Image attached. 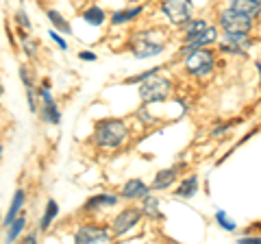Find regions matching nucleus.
<instances>
[{"label":"nucleus","mask_w":261,"mask_h":244,"mask_svg":"<svg viewBox=\"0 0 261 244\" xmlns=\"http://www.w3.org/2000/svg\"><path fill=\"white\" fill-rule=\"evenodd\" d=\"M126 125L120 120H100L96 125V142L102 149H118V146L126 140Z\"/></svg>","instance_id":"nucleus-1"},{"label":"nucleus","mask_w":261,"mask_h":244,"mask_svg":"<svg viewBox=\"0 0 261 244\" xmlns=\"http://www.w3.org/2000/svg\"><path fill=\"white\" fill-rule=\"evenodd\" d=\"M170 87H172L170 81L163 77H157V72H154L148 79H144V83L140 87V96L144 103H159L170 94Z\"/></svg>","instance_id":"nucleus-2"},{"label":"nucleus","mask_w":261,"mask_h":244,"mask_svg":"<svg viewBox=\"0 0 261 244\" xmlns=\"http://www.w3.org/2000/svg\"><path fill=\"white\" fill-rule=\"evenodd\" d=\"M185 68L194 77H205L214 70V55H211L209 51H200L198 48V51H194L190 57H187Z\"/></svg>","instance_id":"nucleus-3"},{"label":"nucleus","mask_w":261,"mask_h":244,"mask_svg":"<svg viewBox=\"0 0 261 244\" xmlns=\"http://www.w3.org/2000/svg\"><path fill=\"white\" fill-rule=\"evenodd\" d=\"M220 24H222V29L226 33H248L250 29V15H244L235 9H228L222 13V18H220Z\"/></svg>","instance_id":"nucleus-4"},{"label":"nucleus","mask_w":261,"mask_h":244,"mask_svg":"<svg viewBox=\"0 0 261 244\" xmlns=\"http://www.w3.org/2000/svg\"><path fill=\"white\" fill-rule=\"evenodd\" d=\"M163 13L168 15L172 24H185L192 15V3L190 0H166Z\"/></svg>","instance_id":"nucleus-5"},{"label":"nucleus","mask_w":261,"mask_h":244,"mask_svg":"<svg viewBox=\"0 0 261 244\" xmlns=\"http://www.w3.org/2000/svg\"><path fill=\"white\" fill-rule=\"evenodd\" d=\"M74 240L81 244H94V242H109V233L100 229V227H92V225H85L76 231Z\"/></svg>","instance_id":"nucleus-6"},{"label":"nucleus","mask_w":261,"mask_h":244,"mask_svg":"<svg viewBox=\"0 0 261 244\" xmlns=\"http://www.w3.org/2000/svg\"><path fill=\"white\" fill-rule=\"evenodd\" d=\"M137 221H140V211L137 209H124L120 216H116V221H113V233L116 235L126 233L130 227L137 225Z\"/></svg>","instance_id":"nucleus-7"},{"label":"nucleus","mask_w":261,"mask_h":244,"mask_svg":"<svg viewBox=\"0 0 261 244\" xmlns=\"http://www.w3.org/2000/svg\"><path fill=\"white\" fill-rule=\"evenodd\" d=\"M161 51H163V44L161 42H150L148 35H140L135 39V57H140V59H144V57H154Z\"/></svg>","instance_id":"nucleus-8"},{"label":"nucleus","mask_w":261,"mask_h":244,"mask_svg":"<svg viewBox=\"0 0 261 244\" xmlns=\"http://www.w3.org/2000/svg\"><path fill=\"white\" fill-rule=\"evenodd\" d=\"M42 101H44V107H42V118L50 125H59L61 122V113L57 109V103L53 101V96L48 89H42Z\"/></svg>","instance_id":"nucleus-9"},{"label":"nucleus","mask_w":261,"mask_h":244,"mask_svg":"<svg viewBox=\"0 0 261 244\" xmlns=\"http://www.w3.org/2000/svg\"><path fill=\"white\" fill-rule=\"evenodd\" d=\"M216 37H218V35H216V29L207 27L198 37H194V39H190V42H187L185 51H187V53H194V51H198L200 46H207V44H211V42H216Z\"/></svg>","instance_id":"nucleus-10"},{"label":"nucleus","mask_w":261,"mask_h":244,"mask_svg":"<svg viewBox=\"0 0 261 244\" xmlns=\"http://www.w3.org/2000/svg\"><path fill=\"white\" fill-rule=\"evenodd\" d=\"M231 9L244 15H257L261 9V0H231Z\"/></svg>","instance_id":"nucleus-11"},{"label":"nucleus","mask_w":261,"mask_h":244,"mask_svg":"<svg viewBox=\"0 0 261 244\" xmlns=\"http://www.w3.org/2000/svg\"><path fill=\"white\" fill-rule=\"evenodd\" d=\"M122 197H126V199H144V197H148V188L140 181V179H133V181H128L124 185V190H122Z\"/></svg>","instance_id":"nucleus-12"},{"label":"nucleus","mask_w":261,"mask_h":244,"mask_svg":"<svg viewBox=\"0 0 261 244\" xmlns=\"http://www.w3.org/2000/svg\"><path fill=\"white\" fill-rule=\"evenodd\" d=\"M174 177H176V170H174V168L161 170V173H157V177H154L152 188H154V190H163V188H168V185H172Z\"/></svg>","instance_id":"nucleus-13"},{"label":"nucleus","mask_w":261,"mask_h":244,"mask_svg":"<svg viewBox=\"0 0 261 244\" xmlns=\"http://www.w3.org/2000/svg\"><path fill=\"white\" fill-rule=\"evenodd\" d=\"M207 29V22H202V20H187L185 22V44L190 42V39H194V37H198L202 31Z\"/></svg>","instance_id":"nucleus-14"},{"label":"nucleus","mask_w":261,"mask_h":244,"mask_svg":"<svg viewBox=\"0 0 261 244\" xmlns=\"http://www.w3.org/2000/svg\"><path fill=\"white\" fill-rule=\"evenodd\" d=\"M22 205H24V192H22V190H18V192H15V197H13L11 207H9V214H7V218H5V225H11V223L15 221V218H18Z\"/></svg>","instance_id":"nucleus-15"},{"label":"nucleus","mask_w":261,"mask_h":244,"mask_svg":"<svg viewBox=\"0 0 261 244\" xmlns=\"http://www.w3.org/2000/svg\"><path fill=\"white\" fill-rule=\"evenodd\" d=\"M196 190H198V179H196V177H190V179H185V181L178 185L176 197L190 199V197H194V194H196Z\"/></svg>","instance_id":"nucleus-16"},{"label":"nucleus","mask_w":261,"mask_h":244,"mask_svg":"<svg viewBox=\"0 0 261 244\" xmlns=\"http://www.w3.org/2000/svg\"><path fill=\"white\" fill-rule=\"evenodd\" d=\"M118 203V197H113V194H100V197H94V199H89L87 201V209H96V207H100V205H116Z\"/></svg>","instance_id":"nucleus-17"},{"label":"nucleus","mask_w":261,"mask_h":244,"mask_svg":"<svg viewBox=\"0 0 261 244\" xmlns=\"http://www.w3.org/2000/svg\"><path fill=\"white\" fill-rule=\"evenodd\" d=\"M85 22L89 24H94V27H100V24L105 22V11L102 9H98V7H92V9H87L85 11Z\"/></svg>","instance_id":"nucleus-18"},{"label":"nucleus","mask_w":261,"mask_h":244,"mask_svg":"<svg viewBox=\"0 0 261 244\" xmlns=\"http://www.w3.org/2000/svg\"><path fill=\"white\" fill-rule=\"evenodd\" d=\"M137 13H142V7H133V9H126V11H118V13H113V24H122V22L133 20Z\"/></svg>","instance_id":"nucleus-19"},{"label":"nucleus","mask_w":261,"mask_h":244,"mask_svg":"<svg viewBox=\"0 0 261 244\" xmlns=\"http://www.w3.org/2000/svg\"><path fill=\"white\" fill-rule=\"evenodd\" d=\"M57 211H59V209H57V203H55V201H48V207H46V216L42 218V223H39V227H42L44 231H46L48 227H50V223L55 221Z\"/></svg>","instance_id":"nucleus-20"},{"label":"nucleus","mask_w":261,"mask_h":244,"mask_svg":"<svg viewBox=\"0 0 261 244\" xmlns=\"http://www.w3.org/2000/svg\"><path fill=\"white\" fill-rule=\"evenodd\" d=\"M144 211H146V214H148L150 218H161L159 203L154 201L152 197H144Z\"/></svg>","instance_id":"nucleus-21"},{"label":"nucleus","mask_w":261,"mask_h":244,"mask_svg":"<svg viewBox=\"0 0 261 244\" xmlns=\"http://www.w3.org/2000/svg\"><path fill=\"white\" fill-rule=\"evenodd\" d=\"M24 216H18L15 218V221L11 223V229H9V233H7V242H13L15 238H18V235L22 233V229H24Z\"/></svg>","instance_id":"nucleus-22"},{"label":"nucleus","mask_w":261,"mask_h":244,"mask_svg":"<svg viewBox=\"0 0 261 244\" xmlns=\"http://www.w3.org/2000/svg\"><path fill=\"white\" fill-rule=\"evenodd\" d=\"M48 20H50L53 24H55V29H59V31H63V33H70V24L65 22L63 18L57 11H48Z\"/></svg>","instance_id":"nucleus-23"},{"label":"nucleus","mask_w":261,"mask_h":244,"mask_svg":"<svg viewBox=\"0 0 261 244\" xmlns=\"http://www.w3.org/2000/svg\"><path fill=\"white\" fill-rule=\"evenodd\" d=\"M216 221H218V225H222V229H226V231H235V223L224 214V211H218V214H216Z\"/></svg>","instance_id":"nucleus-24"},{"label":"nucleus","mask_w":261,"mask_h":244,"mask_svg":"<svg viewBox=\"0 0 261 244\" xmlns=\"http://www.w3.org/2000/svg\"><path fill=\"white\" fill-rule=\"evenodd\" d=\"M18 20H20V24H22V29H31V22H29V18H27V13H24V11H20L18 13Z\"/></svg>","instance_id":"nucleus-25"},{"label":"nucleus","mask_w":261,"mask_h":244,"mask_svg":"<svg viewBox=\"0 0 261 244\" xmlns=\"http://www.w3.org/2000/svg\"><path fill=\"white\" fill-rule=\"evenodd\" d=\"M50 37H53V39H55V42H57V44H59V46L63 48V51H65V48H68V44H65V39H63L61 35H57V33H55V31H53V33H50Z\"/></svg>","instance_id":"nucleus-26"},{"label":"nucleus","mask_w":261,"mask_h":244,"mask_svg":"<svg viewBox=\"0 0 261 244\" xmlns=\"http://www.w3.org/2000/svg\"><path fill=\"white\" fill-rule=\"evenodd\" d=\"M81 59H85V61H96V55H94V53H81Z\"/></svg>","instance_id":"nucleus-27"},{"label":"nucleus","mask_w":261,"mask_h":244,"mask_svg":"<svg viewBox=\"0 0 261 244\" xmlns=\"http://www.w3.org/2000/svg\"><path fill=\"white\" fill-rule=\"evenodd\" d=\"M0 155H3V149H0Z\"/></svg>","instance_id":"nucleus-28"},{"label":"nucleus","mask_w":261,"mask_h":244,"mask_svg":"<svg viewBox=\"0 0 261 244\" xmlns=\"http://www.w3.org/2000/svg\"><path fill=\"white\" fill-rule=\"evenodd\" d=\"M259 68H261V66H259Z\"/></svg>","instance_id":"nucleus-29"}]
</instances>
